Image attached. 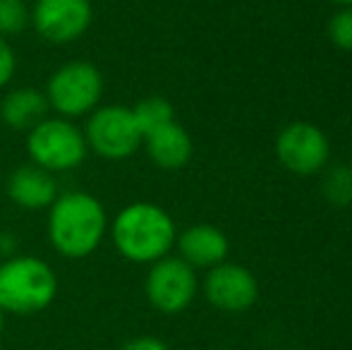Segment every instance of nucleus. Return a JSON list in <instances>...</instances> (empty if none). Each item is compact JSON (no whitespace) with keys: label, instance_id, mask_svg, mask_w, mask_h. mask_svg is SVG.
<instances>
[{"label":"nucleus","instance_id":"obj_3","mask_svg":"<svg viewBox=\"0 0 352 350\" xmlns=\"http://www.w3.org/2000/svg\"><path fill=\"white\" fill-rule=\"evenodd\" d=\"M58 274L34 254H12L0 262V307L5 314L32 317L53 305L58 295Z\"/></svg>","mask_w":352,"mask_h":350},{"label":"nucleus","instance_id":"obj_5","mask_svg":"<svg viewBox=\"0 0 352 350\" xmlns=\"http://www.w3.org/2000/svg\"><path fill=\"white\" fill-rule=\"evenodd\" d=\"M103 89V72L94 63L70 61L51 72L43 94L48 98V108L56 116L79 120L101 106Z\"/></svg>","mask_w":352,"mask_h":350},{"label":"nucleus","instance_id":"obj_7","mask_svg":"<svg viewBox=\"0 0 352 350\" xmlns=\"http://www.w3.org/2000/svg\"><path fill=\"white\" fill-rule=\"evenodd\" d=\"M199 293V278L197 269H192L180 257H163L148 264L146 278H144V295L148 305L161 314H180L195 303Z\"/></svg>","mask_w":352,"mask_h":350},{"label":"nucleus","instance_id":"obj_9","mask_svg":"<svg viewBox=\"0 0 352 350\" xmlns=\"http://www.w3.org/2000/svg\"><path fill=\"white\" fill-rule=\"evenodd\" d=\"M276 156L292 175H316L329 164V137L311 122H290L276 137Z\"/></svg>","mask_w":352,"mask_h":350},{"label":"nucleus","instance_id":"obj_16","mask_svg":"<svg viewBox=\"0 0 352 350\" xmlns=\"http://www.w3.org/2000/svg\"><path fill=\"white\" fill-rule=\"evenodd\" d=\"M324 199L333 206L352 204V168L350 166H331L321 180Z\"/></svg>","mask_w":352,"mask_h":350},{"label":"nucleus","instance_id":"obj_1","mask_svg":"<svg viewBox=\"0 0 352 350\" xmlns=\"http://www.w3.org/2000/svg\"><path fill=\"white\" fill-rule=\"evenodd\" d=\"M108 211L91 192H60L48 206V243L65 259H87L108 235Z\"/></svg>","mask_w":352,"mask_h":350},{"label":"nucleus","instance_id":"obj_20","mask_svg":"<svg viewBox=\"0 0 352 350\" xmlns=\"http://www.w3.org/2000/svg\"><path fill=\"white\" fill-rule=\"evenodd\" d=\"M120 350H170V348L156 336H137L130 338L127 343H122Z\"/></svg>","mask_w":352,"mask_h":350},{"label":"nucleus","instance_id":"obj_12","mask_svg":"<svg viewBox=\"0 0 352 350\" xmlns=\"http://www.w3.org/2000/svg\"><path fill=\"white\" fill-rule=\"evenodd\" d=\"M177 257L187 262L192 269H213L216 264L226 262L228 252H230V243H228L226 233L211 223H197L190 226L187 230L177 233L175 238Z\"/></svg>","mask_w":352,"mask_h":350},{"label":"nucleus","instance_id":"obj_22","mask_svg":"<svg viewBox=\"0 0 352 350\" xmlns=\"http://www.w3.org/2000/svg\"><path fill=\"white\" fill-rule=\"evenodd\" d=\"M336 5H340V8H352V0H333Z\"/></svg>","mask_w":352,"mask_h":350},{"label":"nucleus","instance_id":"obj_4","mask_svg":"<svg viewBox=\"0 0 352 350\" xmlns=\"http://www.w3.org/2000/svg\"><path fill=\"white\" fill-rule=\"evenodd\" d=\"M27 154L34 166L48 173H70L87 161L89 146L82 127L60 116H46L27 132Z\"/></svg>","mask_w":352,"mask_h":350},{"label":"nucleus","instance_id":"obj_19","mask_svg":"<svg viewBox=\"0 0 352 350\" xmlns=\"http://www.w3.org/2000/svg\"><path fill=\"white\" fill-rule=\"evenodd\" d=\"M17 75V56L8 39L0 36V89H5Z\"/></svg>","mask_w":352,"mask_h":350},{"label":"nucleus","instance_id":"obj_18","mask_svg":"<svg viewBox=\"0 0 352 350\" xmlns=\"http://www.w3.org/2000/svg\"><path fill=\"white\" fill-rule=\"evenodd\" d=\"M329 39L336 48L352 53V8H340L329 22Z\"/></svg>","mask_w":352,"mask_h":350},{"label":"nucleus","instance_id":"obj_6","mask_svg":"<svg viewBox=\"0 0 352 350\" xmlns=\"http://www.w3.org/2000/svg\"><path fill=\"white\" fill-rule=\"evenodd\" d=\"M84 140L91 154L103 161H127L142 149V130L132 116L130 106H98L87 116V125L82 127Z\"/></svg>","mask_w":352,"mask_h":350},{"label":"nucleus","instance_id":"obj_17","mask_svg":"<svg viewBox=\"0 0 352 350\" xmlns=\"http://www.w3.org/2000/svg\"><path fill=\"white\" fill-rule=\"evenodd\" d=\"M29 27H32V8L27 0H0V36H17Z\"/></svg>","mask_w":352,"mask_h":350},{"label":"nucleus","instance_id":"obj_21","mask_svg":"<svg viewBox=\"0 0 352 350\" xmlns=\"http://www.w3.org/2000/svg\"><path fill=\"white\" fill-rule=\"evenodd\" d=\"M5 317H8V314H5L3 307H0V336H3V331H5Z\"/></svg>","mask_w":352,"mask_h":350},{"label":"nucleus","instance_id":"obj_2","mask_svg":"<svg viewBox=\"0 0 352 350\" xmlns=\"http://www.w3.org/2000/svg\"><path fill=\"white\" fill-rule=\"evenodd\" d=\"M118 254L132 264H153L175 248L177 228L173 216L153 201H132L108 223Z\"/></svg>","mask_w":352,"mask_h":350},{"label":"nucleus","instance_id":"obj_14","mask_svg":"<svg viewBox=\"0 0 352 350\" xmlns=\"http://www.w3.org/2000/svg\"><path fill=\"white\" fill-rule=\"evenodd\" d=\"M48 98L36 87L10 89L0 98V122L14 132H29L48 116Z\"/></svg>","mask_w":352,"mask_h":350},{"label":"nucleus","instance_id":"obj_23","mask_svg":"<svg viewBox=\"0 0 352 350\" xmlns=\"http://www.w3.org/2000/svg\"><path fill=\"white\" fill-rule=\"evenodd\" d=\"M350 168H352V156H350Z\"/></svg>","mask_w":352,"mask_h":350},{"label":"nucleus","instance_id":"obj_11","mask_svg":"<svg viewBox=\"0 0 352 350\" xmlns=\"http://www.w3.org/2000/svg\"><path fill=\"white\" fill-rule=\"evenodd\" d=\"M5 192H8V199L19 209L41 211L48 209L58 199L60 187H58V177L53 173H48V171L38 168L34 164H27L17 166L8 175Z\"/></svg>","mask_w":352,"mask_h":350},{"label":"nucleus","instance_id":"obj_15","mask_svg":"<svg viewBox=\"0 0 352 350\" xmlns=\"http://www.w3.org/2000/svg\"><path fill=\"white\" fill-rule=\"evenodd\" d=\"M130 108H132V116H135L137 125H140L142 135H148V132L156 130V127H163L175 120V108L163 96H144Z\"/></svg>","mask_w":352,"mask_h":350},{"label":"nucleus","instance_id":"obj_13","mask_svg":"<svg viewBox=\"0 0 352 350\" xmlns=\"http://www.w3.org/2000/svg\"><path fill=\"white\" fill-rule=\"evenodd\" d=\"M142 146L146 149L151 164H156L163 171L185 168L195 154V144L185 127L177 120L168 122L163 127H156L148 135H144Z\"/></svg>","mask_w":352,"mask_h":350},{"label":"nucleus","instance_id":"obj_10","mask_svg":"<svg viewBox=\"0 0 352 350\" xmlns=\"http://www.w3.org/2000/svg\"><path fill=\"white\" fill-rule=\"evenodd\" d=\"M206 300L221 312H245L259 298V283L247 266L221 262L206 271L204 278Z\"/></svg>","mask_w":352,"mask_h":350},{"label":"nucleus","instance_id":"obj_8","mask_svg":"<svg viewBox=\"0 0 352 350\" xmlns=\"http://www.w3.org/2000/svg\"><path fill=\"white\" fill-rule=\"evenodd\" d=\"M94 22L91 0H34L32 29L51 46H70Z\"/></svg>","mask_w":352,"mask_h":350}]
</instances>
